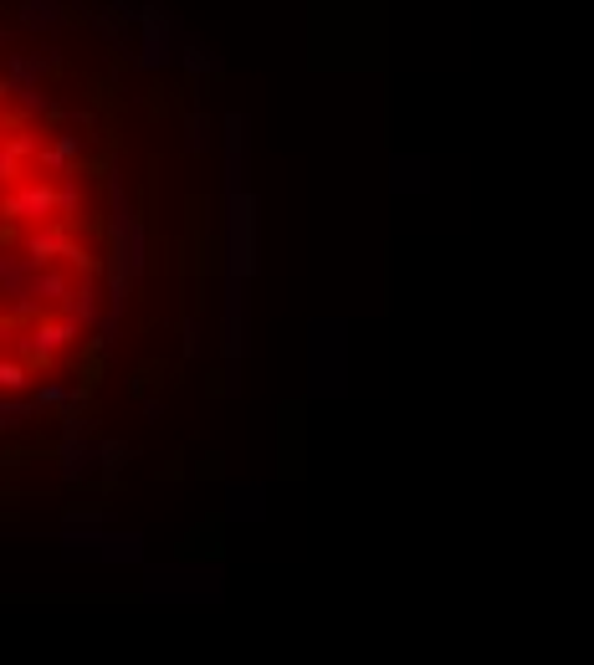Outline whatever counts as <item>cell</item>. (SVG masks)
I'll list each match as a JSON object with an SVG mask.
<instances>
[{
  "mask_svg": "<svg viewBox=\"0 0 594 665\" xmlns=\"http://www.w3.org/2000/svg\"><path fill=\"white\" fill-rule=\"evenodd\" d=\"M31 384V369L21 359H0V394H21Z\"/></svg>",
  "mask_w": 594,
  "mask_h": 665,
  "instance_id": "cell-6",
  "label": "cell"
},
{
  "mask_svg": "<svg viewBox=\"0 0 594 665\" xmlns=\"http://www.w3.org/2000/svg\"><path fill=\"white\" fill-rule=\"evenodd\" d=\"M77 338V323L72 318H41L36 328H31V343H26V369H52L57 364V353L67 348Z\"/></svg>",
  "mask_w": 594,
  "mask_h": 665,
  "instance_id": "cell-2",
  "label": "cell"
},
{
  "mask_svg": "<svg viewBox=\"0 0 594 665\" xmlns=\"http://www.w3.org/2000/svg\"><path fill=\"white\" fill-rule=\"evenodd\" d=\"M0 215H6V220H31V226H47V220H57V180H41V174H31V180L11 185V195L0 200Z\"/></svg>",
  "mask_w": 594,
  "mask_h": 665,
  "instance_id": "cell-1",
  "label": "cell"
},
{
  "mask_svg": "<svg viewBox=\"0 0 594 665\" xmlns=\"http://www.w3.org/2000/svg\"><path fill=\"white\" fill-rule=\"evenodd\" d=\"M36 297H52V302H72V297H67V277H62V272H47V266H41V277H36Z\"/></svg>",
  "mask_w": 594,
  "mask_h": 665,
  "instance_id": "cell-7",
  "label": "cell"
},
{
  "mask_svg": "<svg viewBox=\"0 0 594 665\" xmlns=\"http://www.w3.org/2000/svg\"><path fill=\"white\" fill-rule=\"evenodd\" d=\"M62 399H67V389H62V384H47V389L36 394V410H41V405H62Z\"/></svg>",
  "mask_w": 594,
  "mask_h": 665,
  "instance_id": "cell-8",
  "label": "cell"
},
{
  "mask_svg": "<svg viewBox=\"0 0 594 665\" xmlns=\"http://www.w3.org/2000/svg\"><path fill=\"white\" fill-rule=\"evenodd\" d=\"M67 246H72V236H67L62 220H47V226H36V231L21 241V251H26L31 266H52V261H62Z\"/></svg>",
  "mask_w": 594,
  "mask_h": 665,
  "instance_id": "cell-3",
  "label": "cell"
},
{
  "mask_svg": "<svg viewBox=\"0 0 594 665\" xmlns=\"http://www.w3.org/2000/svg\"><path fill=\"white\" fill-rule=\"evenodd\" d=\"M77 154H82V139H72V133H62L57 144H47V149L36 154L31 174H41V180H72V164H77Z\"/></svg>",
  "mask_w": 594,
  "mask_h": 665,
  "instance_id": "cell-4",
  "label": "cell"
},
{
  "mask_svg": "<svg viewBox=\"0 0 594 665\" xmlns=\"http://www.w3.org/2000/svg\"><path fill=\"white\" fill-rule=\"evenodd\" d=\"M77 215H82V185L57 180V220H77Z\"/></svg>",
  "mask_w": 594,
  "mask_h": 665,
  "instance_id": "cell-5",
  "label": "cell"
}]
</instances>
